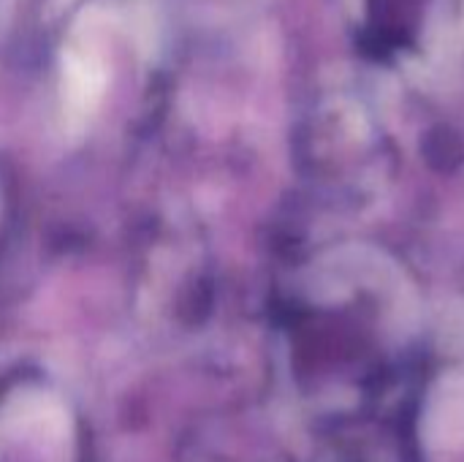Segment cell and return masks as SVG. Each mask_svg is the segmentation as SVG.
Wrapping results in <instances>:
<instances>
[{
    "mask_svg": "<svg viewBox=\"0 0 464 462\" xmlns=\"http://www.w3.org/2000/svg\"><path fill=\"white\" fill-rule=\"evenodd\" d=\"M103 65L84 54V52H73L68 54L65 60V82H63V95H65V109L73 120H82L87 117L101 93H103Z\"/></svg>",
    "mask_w": 464,
    "mask_h": 462,
    "instance_id": "6da1fadb",
    "label": "cell"
}]
</instances>
